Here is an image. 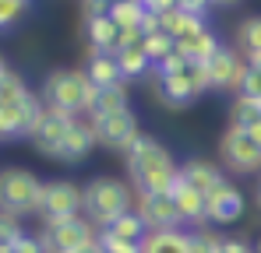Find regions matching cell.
Listing matches in <instances>:
<instances>
[{
	"mask_svg": "<svg viewBox=\"0 0 261 253\" xmlns=\"http://www.w3.org/2000/svg\"><path fill=\"white\" fill-rule=\"evenodd\" d=\"M124 162L138 194H173L180 179V166L173 162V155L148 134H138V141L124 151Z\"/></svg>",
	"mask_w": 261,
	"mask_h": 253,
	"instance_id": "6da1fadb",
	"label": "cell"
},
{
	"mask_svg": "<svg viewBox=\"0 0 261 253\" xmlns=\"http://www.w3.org/2000/svg\"><path fill=\"white\" fill-rule=\"evenodd\" d=\"M99 84L88 81L85 71H74V67H57L43 78V102L53 106V109H64V113H92L95 102H99Z\"/></svg>",
	"mask_w": 261,
	"mask_h": 253,
	"instance_id": "7a4b0ae2",
	"label": "cell"
},
{
	"mask_svg": "<svg viewBox=\"0 0 261 253\" xmlns=\"http://www.w3.org/2000/svg\"><path fill=\"white\" fill-rule=\"evenodd\" d=\"M138 204L130 186L117 176H95L85 183V218L95 229H110L120 214H127Z\"/></svg>",
	"mask_w": 261,
	"mask_h": 253,
	"instance_id": "3957f363",
	"label": "cell"
},
{
	"mask_svg": "<svg viewBox=\"0 0 261 253\" xmlns=\"http://www.w3.org/2000/svg\"><path fill=\"white\" fill-rule=\"evenodd\" d=\"M43 250L46 253H82L99 239V229L88 222L85 214L74 218H57V222H43Z\"/></svg>",
	"mask_w": 261,
	"mask_h": 253,
	"instance_id": "277c9868",
	"label": "cell"
},
{
	"mask_svg": "<svg viewBox=\"0 0 261 253\" xmlns=\"http://www.w3.org/2000/svg\"><path fill=\"white\" fill-rule=\"evenodd\" d=\"M46 106H43V95H36L32 88L11 102H0V134L7 141H21V137H32L36 126L43 120Z\"/></svg>",
	"mask_w": 261,
	"mask_h": 253,
	"instance_id": "5b68a950",
	"label": "cell"
},
{
	"mask_svg": "<svg viewBox=\"0 0 261 253\" xmlns=\"http://www.w3.org/2000/svg\"><path fill=\"white\" fill-rule=\"evenodd\" d=\"M36 214H39L43 222L85 214V186H74L71 179H49V183H43Z\"/></svg>",
	"mask_w": 261,
	"mask_h": 253,
	"instance_id": "8992f818",
	"label": "cell"
},
{
	"mask_svg": "<svg viewBox=\"0 0 261 253\" xmlns=\"http://www.w3.org/2000/svg\"><path fill=\"white\" fill-rule=\"evenodd\" d=\"M39 194H43V183L36 172L21 166L4 169V179H0V197H4V211L7 214H25V211L39 208Z\"/></svg>",
	"mask_w": 261,
	"mask_h": 253,
	"instance_id": "52a82bcc",
	"label": "cell"
},
{
	"mask_svg": "<svg viewBox=\"0 0 261 253\" xmlns=\"http://www.w3.org/2000/svg\"><path fill=\"white\" fill-rule=\"evenodd\" d=\"M219 155H222V166L229 172H240V176H251V172L261 169V144L244 126H226L222 130Z\"/></svg>",
	"mask_w": 261,
	"mask_h": 253,
	"instance_id": "ba28073f",
	"label": "cell"
},
{
	"mask_svg": "<svg viewBox=\"0 0 261 253\" xmlns=\"http://www.w3.org/2000/svg\"><path fill=\"white\" fill-rule=\"evenodd\" d=\"M92 126H95L99 144L110 148V151H127L130 144L138 141V134H141L130 109H124V113H110V116H92Z\"/></svg>",
	"mask_w": 261,
	"mask_h": 253,
	"instance_id": "9c48e42d",
	"label": "cell"
},
{
	"mask_svg": "<svg viewBox=\"0 0 261 253\" xmlns=\"http://www.w3.org/2000/svg\"><path fill=\"white\" fill-rule=\"evenodd\" d=\"M74 113H64V109H53V106H46L43 120L36 126V134H32V144H36V151H43L49 159H57L60 155V148H64V141H67V134H71V126H74Z\"/></svg>",
	"mask_w": 261,
	"mask_h": 253,
	"instance_id": "30bf717a",
	"label": "cell"
},
{
	"mask_svg": "<svg viewBox=\"0 0 261 253\" xmlns=\"http://www.w3.org/2000/svg\"><path fill=\"white\" fill-rule=\"evenodd\" d=\"M247 71H251V60H247L240 49H229V46H222L216 56L208 60L212 88H219V91H240Z\"/></svg>",
	"mask_w": 261,
	"mask_h": 253,
	"instance_id": "8fae6325",
	"label": "cell"
},
{
	"mask_svg": "<svg viewBox=\"0 0 261 253\" xmlns=\"http://www.w3.org/2000/svg\"><path fill=\"white\" fill-rule=\"evenodd\" d=\"M138 214L148 222V229H180L184 214L176 208L173 194H138Z\"/></svg>",
	"mask_w": 261,
	"mask_h": 253,
	"instance_id": "7c38bea8",
	"label": "cell"
},
{
	"mask_svg": "<svg viewBox=\"0 0 261 253\" xmlns=\"http://www.w3.org/2000/svg\"><path fill=\"white\" fill-rule=\"evenodd\" d=\"M205 201H208V225H233V222L244 214V204H247L244 194H240L229 179H222Z\"/></svg>",
	"mask_w": 261,
	"mask_h": 253,
	"instance_id": "4fadbf2b",
	"label": "cell"
},
{
	"mask_svg": "<svg viewBox=\"0 0 261 253\" xmlns=\"http://www.w3.org/2000/svg\"><path fill=\"white\" fill-rule=\"evenodd\" d=\"M173 201H176V208H180V214H184V225H198V229L208 225V201H205V194L194 190L187 179H176Z\"/></svg>",
	"mask_w": 261,
	"mask_h": 253,
	"instance_id": "5bb4252c",
	"label": "cell"
},
{
	"mask_svg": "<svg viewBox=\"0 0 261 253\" xmlns=\"http://www.w3.org/2000/svg\"><path fill=\"white\" fill-rule=\"evenodd\" d=\"M85 39L92 53H117L120 49V25L110 14H88L85 18Z\"/></svg>",
	"mask_w": 261,
	"mask_h": 253,
	"instance_id": "9a60e30c",
	"label": "cell"
},
{
	"mask_svg": "<svg viewBox=\"0 0 261 253\" xmlns=\"http://www.w3.org/2000/svg\"><path fill=\"white\" fill-rule=\"evenodd\" d=\"M95 144H99V137H95V126H92V120H82V116H78L57 159H60V162H67V166H78L82 159H88V151H92Z\"/></svg>",
	"mask_w": 261,
	"mask_h": 253,
	"instance_id": "2e32d148",
	"label": "cell"
},
{
	"mask_svg": "<svg viewBox=\"0 0 261 253\" xmlns=\"http://www.w3.org/2000/svg\"><path fill=\"white\" fill-rule=\"evenodd\" d=\"M219 49H222V42L216 39L212 28H201V32H191V36L176 39V53H180L187 64H208Z\"/></svg>",
	"mask_w": 261,
	"mask_h": 253,
	"instance_id": "e0dca14e",
	"label": "cell"
},
{
	"mask_svg": "<svg viewBox=\"0 0 261 253\" xmlns=\"http://www.w3.org/2000/svg\"><path fill=\"white\" fill-rule=\"evenodd\" d=\"M180 179H187L194 190H201V194L208 197L219 183L226 179V172H222V166L208 162V159H187V162L180 166Z\"/></svg>",
	"mask_w": 261,
	"mask_h": 253,
	"instance_id": "ac0fdd59",
	"label": "cell"
},
{
	"mask_svg": "<svg viewBox=\"0 0 261 253\" xmlns=\"http://www.w3.org/2000/svg\"><path fill=\"white\" fill-rule=\"evenodd\" d=\"M155 95H159V102L163 106H170V109H184V106H191L198 95H194V88L187 81V74H166V78H155Z\"/></svg>",
	"mask_w": 261,
	"mask_h": 253,
	"instance_id": "d6986e66",
	"label": "cell"
},
{
	"mask_svg": "<svg viewBox=\"0 0 261 253\" xmlns=\"http://www.w3.org/2000/svg\"><path fill=\"white\" fill-rule=\"evenodd\" d=\"M141 253H191V232L180 229H152L141 243Z\"/></svg>",
	"mask_w": 261,
	"mask_h": 253,
	"instance_id": "ffe728a7",
	"label": "cell"
},
{
	"mask_svg": "<svg viewBox=\"0 0 261 253\" xmlns=\"http://www.w3.org/2000/svg\"><path fill=\"white\" fill-rule=\"evenodd\" d=\"M85 74L92 84H99V88H110V84L124 81L120 78V64H117V53H92L85 64Z\"/></svg>",
	"mask_w": 261,
	"mask_h": 253,
	"instance_id": "44dd1931",
	"label": "cell"
},
{
	"mask_svg": "<svg viewBox=\"0 0 261 253\" xmlns=\"http://www.w3.org/2000/svg\"><path fill=\"white\" fill-rule=\"evenodd\" d=\"M117 64H120V78H124V81L141 78V74L152 67V60H148V53H145V42L120 46V49H117Z\"/></svg>",
	"mask_w": 261,
	"mask_h": 253,
	"instance_id": "7402d4cb",
	"label": "cell"
},
{
	"mask_svg": "<svg viewBox=\"0 0 261 253\" xmlns=\"http://www.w3.org/2000/svg\"><path fill=\"white\" fill-rule=\"evenodd\" d=\"M159 18H163V32L173 36V39H184V36L205 28V18H201V14H191V11H184V7H173V11H166V14H159Z\"/></svg>",
	"mask_w": 261,
	"mask_h": 253,
	"instance_id": "603a6c76",
	"label": "cell"
},
{
	"mask_svg": "<svg viewBox=\"0 0 261 253\" xmlns=\"http://www.w3.org/2000/svg\"><path fill=\"white\" fill-rule=\"evenodd\" d=\"M237 49H240L251 64L261 60V14H251V18H244V21L237 25Z\"/></svg>",
	"mask_w": 261,
	"mask_h": 253,
	"instance_id": "cb8c5ba5",
	"label": "cell"
},
{
	"mask_svg": "<svg viewBox=\"0 0 261 253\" xmlns=\"http://www.w3.org/2000/svg\"><path fill=\"white\" fill-rule=\"evenodd\" d=\"M124 109H130L127 106V81H117V84H110V88L99 91V102L88 113V120L92 116H110V113H124Z\"/></svg>",
	"mask_w": 261,
	"mask_h": 253,
	"instance_id": "d4e9b609",
	"label": "cell"
},
{
	"mask_svg": "<svg viewBox=\"0 0 261 253\" xmlns=\"http://www.w3.org/2000/svg\"><path fill=\"white\" fill-rule=\"evenodd\" d=\"M110 232H113V236H120V239H130V243H145L152 229H148V222L138 214V208H130L127 214H120V218L110 225Z\"/></svg>",
	"mask_w": 261,
	"mask_h": 253,
	"instance_id": "484cf974",
	"label": "cell"
},
{
	"mask_svg": "<svg viewBox=\"0 0 261 253\" xmlns=\"http://www.w3.org/2000/svg\"><path fill=\"white\" fill-rule=\"evenodd\" d=\"M261 120V99L254 95H237L233 102H229V126H247L258 123Z\"/></svg>",
	"mask_w": 261,
	"mask_h": 253,
	"instance_id": "4316f807",
	"label": "cell"
},
{
	"mask_svg": "<svg viewBox=\"0 0 261 253\" xmlns=\"http://www.w3.org/2000/svg\"><path fill=\"white\" fill-rule=\"evenodd\" d=\"M120 28H141V21H145V4L141 0H120V4H113L110 11H106Z\"/></svg>",
	"mask_w": 261,
	"mask_h": 253,
	"instance_id": "83f0119b",
	"label": "cell"
},
{
	"mask_svg": "<svg viewBox=\"0 0 261 253\" xmlns=\"http://www.w3.org/2000/svg\"><path fill=\"white\" fill-rule=\"evenodd\" d=\"M226 250V236H219L216 229H194L191 232V253H222Z\"/></svg>",
	"mask_w": 261,
	"mask_h": 253,
	"instance_id": "f1b7e54d",
	"label": "cell"
},
{
	"mask_svg": "<svg viewBox=\"0 0 261 253\" xmlns=\"http://www.w3.org/2000/svg\"><path fill=\"white\" fill-rule=\"evenodd\" d=\"M145 53H148L152 67H155V64H163L166 56H173V53H176V39H173V36H166V32L145 36Z\"/></svg>",
	"mask_w": 261,
	"mask_h": 253,
	"instance_id": "f546056e",
	"label": "cell"
},
{
	"mask_svg": "<svg viewBox=\"0 0 261 253\" xmlns=\"http://www.w3.org/2000/svg\"><path fill=\"white\" fill-rule=\"evenodd\" d=\"M29 91V84H25V78L14 71V67H0V102H11V99H18V95H25Z\"/></svg>",
	"mask_w": 261,
	"mask_h": 253,
	"instance_id": "4dcf8cb0",
	"label": "cell"
},
{
	"mask_svg": "<svg viewBox=\"0 0 261 253\" xmlns=\"http://www.w3.org/2000/svg\"><path fill=\"white\" fill-rule=\"evenodd\" d=\"M99 246H102V253H141V243L120 239V236H113L110 229H99Z\"/></svg>",
	"mask_w": 261,
	"mask_h": 253,
	"instance_id": "1f68e13d",
	"label": "cell"
},
{
	"mask_svg": "<svg viewBox=\"0 0 261 253\" xmlns=\"http://www.w3.org/2000/svg\"><path fill=\"white\" fill-rule=\"evenodd\" d=\"M25 11H29V0H0V25L4 28H14Z\"/></svg>",
	"mask_w": 261,
	"mask_h": 253,
	"instance_id": "d6a6232c",
	"label": "cell"
},
{
	"mask_svg": "<svg viewBox=\"0 0 261 253\" xmlns=\"http://www.w3.org/2000/svg\"><path fill=\"white\" fill-rule=\"evenodd\" d=\"M187 81L194 88V95H201V91H208L212 88V74H208V64H187Z\"/></svg>",
	"mask_w": 261,
	"mask_h": 253,
	"instance_id": "836d02e7",
	"label": "cell"
},
{
	"mask_svg": "<svg viewBox=\"0 0 261 253\" xmlns=\"http://www.w3.org/2000/svg\"><path fill=\"white\" fill-rule=\"evenodd\" d=\"M0 253H46L39 236H21L18 243H0Z\"/></svg>",
	"mask_w": 261,
	"mask_h": 253,
	"instance_id": "e575fe53",
	"label": "cell"
},
{
	"mask_svg": "<svg viewBox=\"0 0 261 253\" xmlns=\"http://www.w3.org/2000/svg\"><path fill=\"white\" fill-rule=\"evenodd\" d=\"M21 236H29V232H21L18 214H7V211H4V222H0V243H18Z\"/></svg>",
	"mask_w": 261,
	"mask_h": 253,
	"instance_id": "d590c367",
	"label": "cell"
},
{
	"mask_svg": "<svg viewBox=\"0 0 261 253\" xmlns=\"http://www.w3.org/2000/svg\"><path fill=\"white\" fill-rule=\"evenodd\" d=\"M184 71H187V60H184L180 53L166 56L163 64H155V78H166V74H184Z\"/></svg>",
	"mask_w": 261,
	"mask_h": 253,
	"instance_id": "8d00e7d4",
	"label": "cell"
},
{
	"mask_svg": "<svg viewBox=\"0 0 261 253\" xmlns=\"http://www.w3.org/2000/svg\"><path fill=\"white\" fill-rule=\"evenodd\" d=\"M237 95H254V99H261V71H258V67L247 71V78H244V84H240Z\"/></svg>",
	"mask_w": 261,
	"mask_h": 253,
	"instance_id": "74e56055",
	"label": "cell"
},
{
	"mask_svg": "<svg viewBox=\"0 0 261 253\" xmlns=\"http://www.w3.org/2000/svg\"><path fill=\"white\" fill-rule=\"evenodd\" d=\"M222 253H258L247 239H237V236H226V250Z\"/></svg>",
	"mask_w": 261,
	"mask_h": 253,
	"instance_id": "f35d334b",
	"label": "cell"
},
{
	"mask_svg": "<svg viewBox=\"0 0 261 253\" xmlns=\"http://www.w3.org/2000/svg\"><path fill=\"white\" fill-rule=\"evenodd\" d=\"M208 4L212 0H176V7H184V11H191V14H208Z\"/></svg>",
	"mask_w": 261,
	"mask_h": 253,
	"instance_id": "ab89813d",
	"label": "cell"
},
{
	"mask_svg": "<svg viewBox=\"0 0 261 253\" xmlns=\"http://www.w3.org/2000/svg\"><path fill=\"white\" fill-rule=\"evenodd\" d=\"M141 4H145L148 14H166V11H173V7H176V0H141Z\"/></svg>",
	"mask_w": 261,
	"mask_h": 253,
	"instance_id": "60d3db41",
	"label": "cell"
},
{
	"mask_svg": "<svg viewBox=\"0 0 261 253\" xmlns=\"http://www.w3.org/2000/svg\"><path fill=\"white\" fill-rule=\"evenodd\" d=\"M247 134H251V137H254V141L261 144V120H258V123H251V126H247Z\"/></svg>",
	"mask_w": 261,
	"mask_h": 253,
	"instance_id": "b9f144b4",
	"label": "cell"
},
{
	"mask_svg": "<svg viewBox=\"0 0 261 253\" xmlns=\"http://www.w3.org/2000/svg\"><path fill=\"white\" fill-rule=\"evenodd\" d=\"M82 253H102V246H99V239H95V243H92L88 250H82Z\"/></svg>",
	"mask_w": 261,
	"mask_h": 253,
	"instance_id": "7bdbcfd3",
	"label": "cell"
},
{
	"mask_svg": "<svg viewBox=\"0 0 261 253\" xmlns=\"http://www.w3.org/2000/svg\"><path fill=\"white\" fill-rule=\"evenodd\" d=\"M212 4H219V7H233V4H240V0H212Z\"/></svg>",
	"mask_w": 261,
	"mask_h": 253,
	"instance_id": "ee69618b",
	"label": "cell"
},
{
	"mask_svg": "<svg viewBox=\"0 0 261 253\" xmlns=\"http://www.w3.org/2000/svg\"><path fill=\"white\" fill-rule=\"evenodd\" d=\"M251 67H258V71H261V60H258V64H251Z\"/></svg>",
	"mask_w": 261,
	"mask_h": 253,
	"instance_id": "f6af8a7d",
	"label": "cell"
},
{
	"mask_svg": "<svg viewBox=\"0 0 261 253\" xmlns=\"http://www.w3.org/2000/svg\"><path fill=\"white\" fill-rule=\"evenodd\" d=\"M258 253H261V239H258Z\"/></svg>",
	"mask_w": 261,
	"mask_h": 253,
	"instance_id": "bcb514c9",
	"label": "cell"
}]
</instances>
